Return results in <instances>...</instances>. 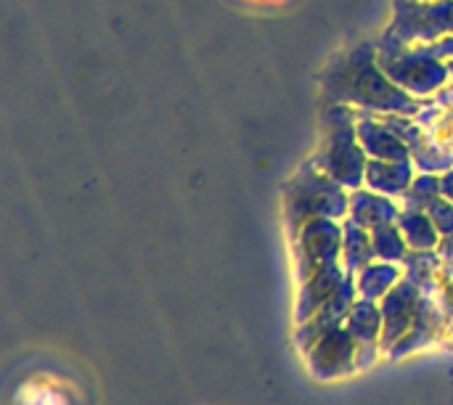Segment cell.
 <instances>
[{
  "label": "cell",
  "instance_id": "1",
  "mask_svg": "<svg viewBox=\"0 0 453 405\" xmlns=\"http://www.w3.org/2000/svg\"><path fill=\"white\" fill-rule=\"evenodd\" d=\"M369 58H372V45H364L350 58L348 72H340L342 90H350L345 98H353L364 106H374V109H385V111H390V109L417 111V103L411 98H406L398 88L385 85L382 72H377Z\"/></svg>",
  "mask_w": 453,
  "mask_h": 405
},
{
  "label": "cell",
  "instance_id": "2",
  "mask_svg": "<svg viewBox=\"0 0 453 405\" xmlns=\"http://www.w3.org/2000/svg\"><path fill=\"white\" fill-rule=\"evenodd\" d=\"M443 32H453V0L443 3H395V21L388 34L395 40H433Z\"/></svg>",
  "mask_w": 453,
  "mask_h": 405
},
{
  "label": "cell",
  "instance_id": "3",
  "mask_svg": "<svg viewBox=\"0 0 453 405\" xmlns=\"http://www.w3.org/2000/svg\"><path fill=\"white\" fill-rule=\"evenodd\" d=\"M329 146L321 154L324 164L332 170V175L337 180L345 183H358L361 178V167H364V151L356 146V135L350 127V111L348 109H334L329 114Z\"/></svg>",
  "mask_w": 453,
  "mask_h": 405
},
{
  "label": "cell",
  "instance_id": "4",
  "mask_svg": "<svg viewBox=\"0 0 453 405\" xmlns=\"http://www.w3.org/2000/svg\"><path fill=\"white\" fill-rule=\"evenodd\" d=\"M358 141L364 143V149L372 157H380V159H406V146L393 133H388L380 125H374L372 119H364L358 125Z\"/></svg>",
  "mask_w": 453,
  "mask_h": 405
},
{
  "label": "cell",
  "instance_id": "5",
  "mask_svg": "<svg viewBox=\"0 0 453 405\" xmlns=\"http://www.w3.org/2000/svg\"><path fill=\"white\" fill-rule=\"evenodd\" d=\"M433 56H453V37L451 40H443V42H438V45H433V48H427Z\"/></svg>",
  "mask_w": 453,
  "mask_h": 405
},
{
  "label": "cell",
  "instance_id": "6",
  "mask_svg": "<svg viewBox=\"0 0 453 405\" xmlns=\"http://www.w3.org/2000/svg\"><path fill=\"white\" fill-rule=\"evenodd\" d=\"M443 186H453V172L446 178V180H443ZM451 196H453V191H451Z\"/></svg>",
  "mask_w": 453,
  "mask_h": 405
}]
</instances>
